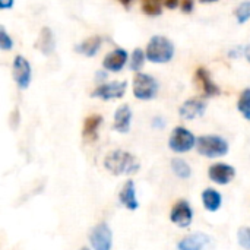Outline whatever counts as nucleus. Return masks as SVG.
<instances>
[{"mask_svg": "<svg viewBox=\"0 0 250 250\" xmlns=\"http://www.w3.org/2000/svg\"><path fill=\"white\" fill-rule=\"evenodd\" d=\"M234 15H236V19H237L239 23L248 22L250 19V0H246L243 3H240L237 6V9H236Z\"/></svg>", "mask_w": 250, "mask_h": 250, "instance_id": "obj_25", "label": "nucleus"}, {"mask_svg": "<svg viewBox=\"0 0 250 250\" xmlns=\"http://www.w3.org/2000/svg\"><path fill=\"white\" fill-rule=\"evenodd\" d=\"M179 1L180 0H164V6L167 9H176L179 6Z\"/></svg>", "mask_w": 250, "mask_h": 250, "instance_id": "obj_29", "label": "nucleus"}, {"mask_svg": "<svg viewBox=\"0 0 250 250\" xmlns=\"http://www.w3.org/2000/svg\"><path fill=\"white\" fill-rule=\"evenodd\" d=\"M123 6H129L130 3H132V0H119Z\"/></svg>", "mask_w": 250, "mask_h": 250, "instance_id": "obj_33", "label": "nucleus"}, {"mask_svg": "<svg viewBox=\"0 0 250 250\" xmlns=\"http://www.w3.org/2000/svg\"><path fill=\"white\" fill-rule=\"evenodd\" d=\"M170 220L173 224L182 227V229H186L192 224L193 221V211L189 205V202L186 201H179L174 204L173 209H171V214H170Z\"/></svg>", "mask_w": 250, "mask_h": 250, "instance_id": "obj_9", "label": "nucleus"}, {"mask_svg": "<svg viewBox=\"0 0 250 250\" xmlns=\"http://www.w3.org/2000/svg\"><path fill=\"white\" fill-rule=\"evenodd\" d=\"M130 122H132V110L129 105H122L116 110L114 113V130L120 133H127L130 129Z\"/></svg>", "mask_w": 250, "mask_h": 250, "instance_id": "obj_15", "label": "nucleus"}, {"mask_svg": "<svg viewBox=\"0 0 250 250\" xmlns=\"http://www.w3.org/2000/svg\"><path fill=\"white\" fill-rule=\"evenodd\" d=\"M243 54L246 56V59H248V60L250 62V44L249 45H246V47L243 48Z\"/></svg>", "mask_w": 250, "mask_h": 250, "instance_id": "obj_31", "label": "nucleus"}, {"mask_svg": "<svg viewBox=\"0 0 250 250\" xmlns=\"http://www.w3.org/2000/svg\"><path fill=\"white\" fill-rule=\"evenodd\" d=\"M182 10L186 12V13H190L193 10V0H183L182 1Z\"/></svg>", "mask_w": 250, "mask_h": 250, "instance_id": "obj_28", "label": "nucleus"}, {"mask_svg": "<svg viewBox=\"0 0 250 250\" xmlns=\"http://www.w3.org/2000/svg\"><path fill=\"white\" fill-rule=\"evenodd\" d=\"M15 0H0V7L1 9H10L13 6Z\"/></svg>", "mask_w": 250, "mask_h": 250, "instance_id": "obj_30", "label": "nucleus"}, {"mask_svg": "<svg viewBox=\"0 0 250 250\" xmlns=\"http://www.w3.org/2000/svg\"><path fill=\"white\" fill-rule=\"evenodd\" d=\"M146 59L152 63H168L174 56L173 42L161 35H155L146 45Z\"/></svg>", "mask_w": 250, "mask_h": 250, "instance_id": "obj_2", "label": "nucleus"}, {"mask_svg": "<svg viewBox=\"0 0 250 250\" xmlns=\"http://www.w3.org/2000/svg\"><path fill=\"white\" fill-rule=\"evenodd\" d=\"M158 82L151 75L138 72L133 78V95L138 100L149 101L157 97L158 94Z\"/></svg>", "mask_w": 250, "mask_h": 250, "instance_id": "obj_4", "label": "nucleus"}, {"mask_svg": "<svg viewBox=\"0 0 250 250\" xmlns=\"http://www.w3.org/2000/svg\"><path fill=\"white\" fill-rule=\"evenodd\" d=\"M196 149L207 158H218L229 152V144L226 139L217 135L201 136L196 142Z\"/></svg>", "mask_w": 250, "mask_h": 250, "instance_id": "obj_3", "label": "nucleus"}, {"mask_svg": "<svg viewBox=\"0 0 250 250\" xmlns=\"http://www.w3.org/2000/svg\"><path fill=\"white\" fill-rule=\"evenodd\" d=\"M35 45H37V48H38L42 54H45V56L53 53L56 42H54V35H53V32H51L50 28L45 26V28L41 29L40 37H38V41H37Z\"/></svg>", "mask_w": 250, "mask_h": 250, "instance_id": "obj_18", "label": "nucleus"}, {"mask_svg": "<svg viewBox=\"0 0 250 250\" xmlns=\"http://www.w3.org/2000/svg\"><path fill=\"white\" fill-rule=\"evenodd\" d=\"M104 167L114 176H132L141 168L139 161L135 155L126 151H113L104 160Z\"/></svg>", "mask_w": 250, "mask_h": 250, "instance_id": "obj_1", "label": "nucleus"}, {"mask_svg": "<svg viewBox=\"0 0 250 250\" xmlns=\"http://www.w3.org/2000/svg\"><path fill=\"white\" fill-rule=\"evenodd\" d=\"M171 170L180 179H189L190 174H192V170H190L189 164L185 160H180V158H173L171 160Z\"/></svg>", "mask_w": 250, "mask_h": 250, "instance_id": "obj_21", "label": "nucleus"}, {"mask_svg": "<svg viewBox=\"0 0 250 250\" xmlns=\"http://www.w3.org/2000/svg\"><path fill=\"white\" fill-rule=\"evenodd\" d=\"M196 142H198V139L195 138V135L190 130L179 126L171 132L170 139H168V146L171 151L183 154V152L190 151L196 145Z\"/></svg>", "mask_w": 250, "mask_h": 250, "instance_id": "obj_5", "label": "nucleus"}, {"mask_svg": "<svg viewBox=\"0 0 250 250\" xmlns=\"http://www.w3.org/2000/svg\"><path fill=\"white\" fill-rule=\"evenodd\" d=\"M101 122H103V117L100 114H92V116H88L85 119L82 135L86 141H95L97 139Z\"/></svg>", "mask_w": 250, "mask_h": 250, "instance_id": "obj_17", "label": "nucleus"}, {"mask_svg": "<svg viewBox=\"0 0 250 250\" xmlns=\"http://www.w3.org/2000/svg\"><path fill=\"white\" fill-rule=\"evenodd\" d=\"M89 242L94 250H111L113 233L105 223L98 224L89 234Z\"/></svg>", "mask_w": 250, "mask_h": 250, "instance_id": "obj_6", "label": "nucleus"}, {"mask_svg": "<svg viewBox=\"0 0 250 250\" xmlns=\"http://www.w3.org/2000/svg\"><path fill=\"white\" fill-rule=\"evenodd\" d=\"M237 239H239V245L243 249L250 250V229L249 227H242L237 233Z\"/></svg>", "mask_w": 250, "mask_h": 250, "instance_id": "obj_26", "label": "nucleus"}, {"mask_svg": "<svg viewBox=\"0 0 250 250\" xmlns=\"http://www.w3.org/2000/svg\"><path fill=\"white\" fill-rule=\"evenodd\" d=\"M164 0H142V10L149 16L161 15Z\"/></svg>", "mask_w": 250, "mask_h": 250, "instance_id": "obj_22", "label": "nucleus"}, {"mask_svg": "<svg viewBox=\"0 0 250 250\" xmlns=\"http://www.w3.org/2000/svg\"><path fill=\"white\" fill-rule=\"evenodd\" d=\"M119 199L120 202L123 204L125 208L130 209V211H136L139 208V202L136 199V190H135V183L132 180L126 182L125 186L122 188L120 190V195H119Z\"/></svg>", "mask_w": 250, "mask_h": 250, "instance_id": "obj_16", "label": "nucleus"}, {"mask_svg": "<svg viewBox=\"0 0 250 250\" xmlns=\"http://www.w3.org/2000/svg\"><path fill=\"white\" fill-rule=\"evenodd\" d=\"M101 44H103L101 37L95 35V37H91V38L85 40L83 42L78 44V45L75 47V50H76L78 53H81V54L86 56V57H92V56H95V54L98 53V50H100Z\"/></svg>", "mask_w": 250, "mask_h": 250, "instance_id": "obj_19", "label": "nucleus"}, {"mask_svg": "<svg viewBox=\"0 0 250 250\" xmlns=\"http://www.w3.org/2000/svg\"><path fill=\"white\" fill-rule=\"evenodd\" d=\"M97 76H98V79H104V78H105L107 75H105V73H103V72H100V73H98Z\"/></svg>", "mask_w": 250, "mask_h": 250, "instance_id": "obj_34", "label": "nucleus"}, {"mask_svg": "<svg viewBox=\"0 0 250 250\" xmlns=\"http://www.w3.org/2000/svg\"><path fill=\"white\" fill-rule=\"evenodd\" d=\"M154 126H157V127H163V126H164V122H163L161 119H155V120H154Z\"/></svg>", "mask_w": 250, "mask_h": 250, "instance_id": "obj_32", "label": "nucleus"}, {"mask_svg": "<svg viewBox=\"0 0 250 250\" xmlns=\"http://www.w3.org/2000/svg\"><path fill=\"white\" fill-rule=\"evenodd\" d=\"M127 62V53L123 50V48H116L113 51H110L104 60H103V66L105 70H110V72H119L125 67Z\"/></svg>", "mask_w": 250, "mask_h": 250, "instance_id": "obj_11", "label": "nucleus"}, {"mask_svg": "<svg viewBox=\"0 0 250 250\" xmlns=\"http://www.w3.org/2000/svg\"><path fill=\"white\" fill-rule=\"evenodd\" d=\"M237 108L246 120H250V88H246L237 101Z\"/></svg>", "mask_w": 250, "mask_h": 250, "instance_id": "obj_23", "label": "nucleus"}, {"mask_svg": "<svg viewBox=\"0 0 250 250\" xmlns=\"http://www.w3.org/2000/svg\"><path fill=\"white\" fill-rule=\"evenodd\" d=\"M127 83L125 81L120 82H110V83H103L97 89L92 91L91 97L94 98H101V100H114V98H122L126 92Z\"/></svg>", "mask_w": 250, "mask_h": 250, "instance_id": "obj_8", "label": "nucleus"}, {"mask_svg": "<svg viewBox=\"0 0 250 250\" xmlns=\"http://www.w3.org/2000/svg\"><path fill=\"white\" fill-rule=\"evenodd\" d=\"M202 1H215V0H202Z\"/></svg>", "mask_w": 250, "mask_h": 250, "instance_id": "obj_35", "label": "nucleus"}, {"mask_svg": "<svg viewBox=\"0 0 250 250\" xmlns=\"http://www.w3.org/2000/svg\"><path fill=\"white\" fill-rule=\"evenodd\" d=\"M81 250H89V249H86V248H82V249Z\"/></svg>", "mask_w": 250, "mask_h": 250, "instance_id": "obj_36", "label": "nucleus"}, {"mask_svg": "<svg viewBox=\"0 0 250 250\" xmlns=\"http://www.w3.org/2000/svg\"><path fill=\"white\" fill-rule=\"evenodd\" d=\"M145 60H146V53H144L141 48H135L133 53H132V56H130V63H129V66H130L132 70L139 72V70L142 69L144 63H145Z\"/></svg>", "mask_w": 250, "mask_h": 250, "instance_id": "obj_24", "label": "nucleus"}, {"mask_svg": "<svg viewBox=\"0 0 250 250\" xmlns=\"http://www.w3.org/2000/svg\"><path fill=\"white\" fill-rule=\"evenodd\" d=\"M236 176V170L224 163H218L209 167L208 170V177L217 183V185H229Z\"/></svg>", "mask_w": 250, "mask_h": 250, "instance_id": "obj_10", "label": "nucleus"}, {"mask_svg": "<svg viewBox=\"0 0 250 250\" xmlns=\"http://www.w3.org/2000/svg\"><path fill=\"white\" fill-rule=\"evenodd\" d=\"M31 64L29 62L22 57V56H16L13 60V79L16 82V85L21 89H26L31 83Z\"/></svg>", "mask_w": 250, "mask_h": 250, "instance_id": "obj_7", "label": "nucleus"}, {"mask_svg": "<svg viewBox=\"0 0 250 250\" xmlns=\"http://www.w3.org/2000/svg\"><path fill=\"white\" fill-rule=\"evenodd\" d=\"M0 47L1 50H10L13 47V41L3 26L0 28Z\"/></svg>", "mask_w": 250, "mask_h": 250, "instance_id": "obj_27", "label": "nucleus"}, {"mask_svg": "<svg viewBox=\"0 0 250 250\" xmlns=\"http://www.w3.org/2000/svg\"><path fill=\"white\" fill-rule=\"evenodd\" d=\"M202 202H204V207H205L207 211L215 212V211H218L221 208L223 198H221L218 190H215V189H205L204 193H202Z\"/></svg>", "mask_w": 250, "mask_h": 250, "instance_id": "obj_20", "label": "nucleus"}, {"mask_svg": "<svg viewBox=\"0 0 250 250\" xmlns=\"http://www.w3.org/2000/svg\"><path fill=\"white\" fill-rule=\"evenodd\" d=\"M207 110V104L201 100H188L182 104L180 110H179V114L182 119L185 120H193L196 117H201L204 116Z\"/></svg>", "mask_w": 250, "mask_h": 250, "instance_id": "obj_12", "label": "nucleus"}, {"mask_svg": "<svg viewBox=\"0 0 250 250\" xmlns=\"http://www.w3.org/2000/svg\"><path fill=\"white\" fill-rule=\"evenodd\" d=\"M211 239L209 236L204 234V233H195L190 234L188 237H185L183 240L179 242L177 249L179 250H204L209 245Z\"/></svg>", "mask_w": 250, "mask_h": 250, "instance_id": "obj_13", "label": "nucleus"}, {"mask_svg": "<svg viewBox=\"0 0 250 250\" xmlns=\"http://www.w3.org/2000/svg\"><path fill=\"white\" fill-rule=\"evenodd\" d=\"M195 79L198 82V85L201 86L202 92L207 95V97H215L220 94V88L212 82L209 73L207 72V69L204 67H198L196 69V73H195Z\"/></svg>", "mask_w": 250, "mask_h": 250, "instance_id": "obj_14", "label": "nucleus"}]
</instances>
